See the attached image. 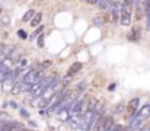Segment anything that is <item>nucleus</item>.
<instances>
[{"mask_svg": "<svg viewBox=\"0 0 150 131\" xmlns=\"http://www.w3.org/2000/svg\"><path fill=\"white\" fill-rule=\"evenodd\" d=\"M139 105H140V99H139V98H133V99L128 102V105H127V109H128V112H130V115H131V117L137 114Z\"/></svg>", "mask_w": 150, "mask_h": 131, "instance_id": "nucleus-4", "label": "nucleus"}, {"mask_svg": "<svg viewBox=\"0 0 150 131\" xmlns=\"http://www.w3.org/2000/svg\"><path fill=\"white\" fill-rule=\"evenodd\" d=\"M26 64H28L26 58H25V60H21V66H19V69H25V67H26Z\"/></svg>", "mask_w": 150, "mask_h": 131, "instance_id": "nucleus-19", "label": "nucleus"}, {"mask_svg": "<svg viewBox=\"0 0 150 131\" xmlns=\"http://www.w3.org/2000/svg\"><path fill=\"white\" fill-rule=\"evenodd\" d=\"M85 89H86V83H85V82L77 85V90H79V92H82V90H85Z\"/></svg>", "mask_w": 150, "mask_h": 131, "instance_id": "nucleus-17", "label": "nucleus"}, {"mask_svg": "<svg viewBox=\"0 0 150 131\" xmlns=\"http://www.w3.org/2000/svg\"><path fill=\"white\" fill-rule=\"evenodd\" d=\"M42 31H44V28H42V26H40V28L35 31V34H34V35H35V37H37V35H42Z\"/></svg>", "mask_w": 150, "mask_h": 131, "instance_id": "nucleus-18", "label": "nucleus"}, {"mask_svg": "<svg viewBox=\"0 0 150 131\" xmlns=\"http://www.w3.org/2000/svg\"><path fill=\"white\" fill-rule=\"evenodd\" d=\"M96 4L99 6V9H106V7H109V0H98Z\"/></svg>", "mask_w": 150, "mask_h": 131, "instance_id": "nucleus-12", "label": "nucleus"}, {"mask_svg": "<svg viewBox=\"0 0 150 131\" xmlns=\"http://www.w3.org/2000/svg\"><path fill=\"white\" fill-rule=\"evenodd\" d=\"M93 23H95L96 26H100V25L103 23V18H100V16H96V18H93Z\"/></svg>", "mask_w": 150, "mask_h": 131, "instance_id": "nucleus-13", "label": "nucleus"}, {"mask_svg": "<svg viewBox=\"0 0 150 131\" xmlns=\"http://www.w3.org/2000/svg\"><path fill=\"white\" fill-rule=\"evenodd\" d=\"M109 3H114V0H109Z\"/></svg>", "mask_w": 150, "mask_h": 131, "instance_id": "nucleus-25", "label": "nucleus"}, {"mask_svg": "<svg viewBox=\"0 0 150 131\" xmlns=\"http://www.w3.org/2000/svg\"><path fill=\"white\" fill-rule=\"evenodd\" d=\"M18 35H19V38H22V40H26V38H28V35H26V32H25L23 29H19V31H18Z\"/></svg>", "mask_w": 150, "mask_h": 131, "instance_id": "nucleus-14", "label": "nucleus"}, {"mask_svg": "<svg viewBox=\"0 0 150 131\" xmlns=\"http://www.w3.org/2000/svg\"><path fill=\"white\" fill-rule=\"evenodd\" d=\"M38 47H40V48L44 47V37H42V35H40V38H38Z\"/></svg>", "mask_w": 150, "mask_h": 131, "instance_id": "nucleus-16", "label": "nucleus"}, {"mask_svg": "<svg viewBox=\"0 0 150 131\" xmlns=\"http://www.w3.org/2000/svg\"><path fill=\"white\" fill-rule=\"evenodd\" d=\"M48 66H51V61H45V63L42 64V67H48Z\"/></svg>", "mask_w": 150, "mask_h": 131, "instance_id": "nucleus-21", "label": "nucleus"}, {"mask_svg": "<svg viewBox=\"0 0 150 131\" xmlns=\"http://www.w3.org/2000/svg\"><path fill=\"white\" fill-rule=\"evenodd\" d=\"M80 69H82V64H80V63H74V64L71 66V69L69 70V74H67V76H73V74L77 73Z\"/></svg>", "mask_w": 150, "mask_h": 131, "instance_id": "nucleus-8", "label": "nucleus"}, {"mask_svg": "<svg viewBox=\"0 0 150 131\" xmlns=\"http://www.w3.org/2000/svg\"><path fill=\"white\" fill-rule=\"evenodd\" d=\"M76 131H86L85 128H76Z\"/></svg>", "mask_w": 150, "mask_h": 131, "instance_id": "nucleus-23", "label": "nucleus"}, {"mask_svg": "<svg viewBox=\"0 0 150 131\" xmlns=\"http://www.w3.org/2000/svg\"><path fill=\"white\" fill-rule=\"evenodd\" d=\"M121 9H122V4L121 3H112L109 10H111V21L112 22H118L120 21V16H121Z\"/></svg>", "mask_w": 150, "mask_h": 131, "instance_id": "nucleus-3", "label": "nucleus"}, {"mask_svg": "<svg viewBox=\"0 0 150 131\" xmlns=\"http://www.w3.org/2000/svg\"><path fill=\"white\" fill-rule=\"evenodd\" d=\"M0 15H1V6H0Z\"/></svg>", "mask_w": 150, "mask_h": 131, "instance_id": "nucleus-24", "label": "nucleus"}, {"mask_svg": "<svg viewBox=\"0 0 150 131\" xmlns=\"http://www.w3.org/2000/svg\"><path fill=\"white\" fill-rule=\"evenodd\" d=\"M131 12H133V6L122 4L121 16H120V23L122 26H130V23H131Z\"/></svg>", "mask_w": 150, "mask_h": 131, "instance_id": "nucleus-1", "label": "nucleus"}, {"mask_svg": "<svg viewBox=\"0 0 150 131\" xmlns=\"http://www.w3.org/2000/svg\"><path fill=\"white\" fill-rule=\"evenodd\" d=\"M21 58V51L19 50H15L13 52H12V55H10V60L12 61H18Z\"/></svg>", "mask_w": 150, "mask_h": 131, "instance_id": "nucleus-11", "label": "nucleus"}, {"mask_svg": "<svg viewBox=\"0 0 150 131\" xmlns=\"http://www.w3.org/2000/svg\"><path fill=\"white\" fill-rule=\"evenodd\" d=\"M128 40H130L131 42H139V40H140V29H139V28H134V29L128 34Z\"/></svg>", "mask_w": 150, "mask_h": 131, "instance_id": "nucleus-6", "label": "nucleus"}, {"mask_svg": "<svg viewBox=\"0 0 150 131\" xmlns=\"http://www.w3.org/2000/svg\"><path fill=\"white\" fill-rule=\"evenodd\" d=\"M9 72H10V69H6V67L1 66V72H0V83H3V82L6 80V76H7Z\"/></svg>", "mask_w": 150, "mask_h": 131, "instance_id": "nucleus-10", "label": "nucleus"}, {"mask_svg": "<svg viewBox=\"0 0 150 131\" xmlns=\"http://www.w3.org/2000/svg\"><path fill=\"white\" fill-rule=\"evenodd\" d=\"M41 1H42V0H41Z\"/></svg>", "mask_w": 150, "mask_h": 131, "instance_id": "nucleus-27", "label": "nucleus"}, {"mask_svg": "<svg viewBox=\"0 0 150 131\" xmlns=\"http://www.w3.org/2000/svg\"><path fill=\"white\" fill-rule=\"evenodd\" d=\"M0 22H1L3 25H9V23H10V18H9V16H3V18L0 19Z\"/></svg>", "mask_w": 150, "mask_h": 131, "instance_id": "nucleus-15", "label": "nucleus"}, {"mask_svg": "<svg viewBox=\"0 0 150 131\" xmlns=\"http://www.w3.org/2000/svg\"><path fill=\"white\" fill-rule=\"evenodd\" d=\"M34 16H35V12L31 9V10H28L25 15H23V18H22V21L23 22H28V21H31V19H34Z\"/></svg>", "mask_w": 150, "mask_h": 131, "instance_id": "nucleus-9", "label": "nucleus"}, {"mask_svg": "<svg viewBox=\"0 0 150 131\" xmlns=\"http://www.w3.org/2000/svg\"><path fill=\"white\" fill-rule=\"evenodd\" d=\"M41 21H42V13H41V12H37L35 16H34V19L31 21V25H32V26H37V25H40Z\"/></svg>", "mask_w": 150, "mask_h": 131, "instance_id": "nucleus-7", "label": "nucleus"}, {"mask_svg": "<svg viewBox=\"0 0 150 131\" xmlns=\"http://www.w3.org/2000/svg\"><path fill=\"white\" fill-rule=\"evenodd\" d=\"M0 72H1V64H0Z\"/></svg>", "mask_w": 150, "mask_h": 131, "instance_id": "nucleus-26", "label": "nucleus"}, {"mask_svg": "<svg viewBox=\"0 0 150 131\" xmlns=\"http://www.w3.org/2000/svg\"><path fill=\"white\" fill-rule=\"evenodd\" d=\"M21 124L16 121H9V123H1L0 124V131H13L16 128H19Z\"/></svg>", "mask_w": 150, "mask_h": 131, "instance_id": "nucleus-5", "label": "nucleus"}, {"mask_svg": "<svg viewBox=\"0 0 150 131\" xmlns=\"http://www.w3.org/2000/svg\"><path fill=\"white\" fill-rule=\"evenodd\" d=\"M41 80H42V77H41L40 72H38V70H35V69H31V70H29V73L23 77V83H25V85H28V86H34V85L40 83Z\"/></svg>", "mask_w": 150, "mask_h": 131, "instance_id": "nucleus-2", "label": "nucleus"}, {"mask_svg": "<svg viewBox=\"0 0 150 131\" xmlns=\"http://www.w3.org/2000/svg\"><path fill=\"white\" fill-rule=\"evenodd\" d=\"M21 115H22V117H26V118L29 117V114H28V111H26V109H21Z\"/></svg>", "mask_w": 150, "mask_h": 131, "instance_id": "nucleus-20", "label": "nucleus"}, {"mask_svg": "<svg viewBox=\"0 0 150 131\" xmlns=\"http://www.w3.org/2000/svg\"><path fill=\"white\" fill-rule=\"evenodd\" d=\"M114 89H115V85H111V86H109V89H108V90H114Z\"/></svg>", "mask_w": 150, "mask_h": 131, "instance_id": "nucleus-22", "label": "nucleus"}]
</instances>
